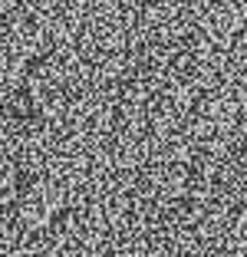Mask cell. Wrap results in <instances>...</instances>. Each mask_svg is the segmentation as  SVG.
Wrapping results in <instances>:
<instances>
[{
    "label": "cell",
    "mask_w": 247,
    "mask_h": 257,
    "mask_svg": "<svg viewBox=\"0 0 247 257\" xmlns=\"http://www.w3.org/2000/svg\"><path fill=\"white\" fill-rule=\"evenodd\" d=\"M211 257H247V234L237 237V241H231V244H224V247L214 250Z\"/></svg>",
    "instance_id": "1"
}]
</instances>
